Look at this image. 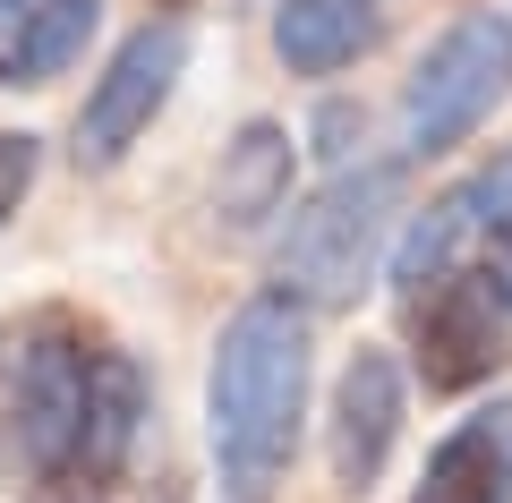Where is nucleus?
Returning a JSON list of instances; mask_svg holds the SVG:
<instances>
[{"label":"nucleus","mask_w":512,"mask_h":503,"mask_svg":"<svg viewBox=\"0 0 512 503\" xmlns=\"http://www.w3.org/2000/svg\"><path fill=\"white\" fill-rule=\"evenodd\" d=\"M154 384L86 307L0 324V461L26 503H111L137 469Z\"/></svg>","instance_id":"obj_1"},{"label":"nucleus","mask_w":512,"mask_h":503,"mask_svg":"<svg viewBox=\"0 0 512 503\" xmlns=\"http://www.w3.org/2000/svg\"><path fill=\"white\" fill-rule=\"evenodd\" d=\"M308 307L282 299V290H256V299L231 307L214 342V367H205V435H214V469L231 503H265L282 486L299 452V427H308Z\"/></svg>","instance_id":"obj_2"},{"label":"nucleus","mask_w":512,"mask_h":503,"mask_svg":"<svg viewBox=\"0 0 512 503\" xmlns=\"http://www.w3.org/2000/svg\"><path fill=\"white\" fill-rule=\"evenodd\" d=\"M410 214V154L402 162H342L308 205L282 214L274 239V290L316 307H350L367 290V273L393 256V231Z\"/></svg>","instance_id":"obj_3"},{"label":"nucleus","mask_w":512,"mask_h":503,"mask_svg":"<svg viewBox=\"0 0 512 503\" xmlns=\"http://www.w3.org/2000/svg\"><path fill=\"white\" fill-rule=\"evenodd\" d=\"M504 94H512V9H461L402 77V154L436 162L470 145Z\"/></svg>","instance_id":"obj_4"},{"label":"nucleus","mask_w":512,"mask_h":503,"mask_svg":"<svg viewBox=\"0 0 512 503\" xmlns=\"http://www.w3.org/2000/svg\"><path fill=\"white\" fill-rule=\"evenodd\" d=\"M180 77H188V26L146 18L137 35H120V52L103 60V77L86 86L77 128H69V137H77V145H69L77 171H120V162L137 154V137L171 111Z\"/></svg>","instance_id":"obj_5"},{"label":"nucleus","mask_w":512,"mask_h":503,"mask_svg":"<svg viewBox=\"0 0 512 503\" xmlns=\"http://www.w3.org/2000/svg\"><path fill=\"white\" fill-rule=\"evenodd\" d=\"M402 324H410V359H419L427 393H470V384H487L495 367L512 359V307L495 299V282L470 256H461L453 273H436V282L410 290Z\"/></svg>","instance_id":"obj_6"},{"label":"nucleus","mask_w":512,"mask_h":503,"mask_svg":"<svg viewBox=\"0 0 512 503\" xmlns=\"http://www.w3.org/2000/svg\"><path fill=\"white\" fill-rule=\"evenodd\" d=\"M402 418H410V384H402V359L376 342H359L333 376V401H325V461H333V486L342 495H367L402 444Z\"/></svg>","instance_id":"obj_7"},{"label":"nucleus","mask_w":512,"mask_h":503,"mask_svg":"<svg viewBox=\"0 0 512 503\" xmlns=\"http://www.w3.org/2000/svg\"><path fill=\"white\" fill-rule=\"evenodd\" d=\"M291 180H299V145L282 120H248L214 162V222L222 231H265L291 214Z\"/></svg>","instance_id":"obj_8"},{"label":"nucleus","mask_w":512,"mask_h":503,"mask_svg":"<svg viewBox=\"0 0 512 503\" xmlns=\"http://www.w3.org/2000/svg\"><path fill=\"white\" fill-rule=\"evenodd\" d=\"M410 503H512V393L470 410L436 452H427Z\"/></svg>","instance_id":"obj_9"},{"label":"nucleus","mask_w":512,"mask_h":503,"mask_svg":"<svg viewBox=\"0 0 512 503\" xmlns=\"http://www.w3.org/2000/svg\"><path fill=\"white\" fill-rule=\"evenodd\" d=\"M103 0H0V86H52L86 60Z\"/></svg>","instance_id":"obj_10"},{"label":"nucleus","mask_w":512,"mask_h":503,"mask_svg":"<svg viewBox=\"0 0 512 503\" xmlns=\"http://www.w3.org/2000/svg\"><path fill=\"white\" fill-rule=\"evenodd\" d=\"M384 43V0H274V60L291 77H342Z\"/></svg>","instance_id":"obj_11"},{"label":"nucleus","mask_w":512,"mask_h":503,"mask_svg":"<svg viewBox=\"0 0 512 503\" xmlns=\"http://www.w3.org/2000/svg\"><path fill=\"white\" fill-rule=\"evenodd\" d=\"M453 205L470 214V239H487V231H512V145L495 162H478L470 180H453Z\"/></svg>","instance_id":"obj_12"},{"label":"nucleus","mask_w":512,"mask_h":503,"mask_svg":"<svg viewBox=\"0 0 512 503\" xmlns=\"http://www.w3.org/2000/svg\"><path fill=\"white\" fill-rule=\"evenodd\" d=\"M35 171H43V137H26V128H0V231L26 214V197H35Z\"/></svg>","instance_id":"obj_13"},{"label":"nucleus","mask_w":512,"mask_h":503,"mask_svg":"<svg viewBox=\"0 0 512 503\" xmlns=\"http://www.w3.org/2000/svg\"><path fill=\"white\" fill-rule=\"evenodd\" d=\"M154 503H180V486H171V478H163V495H154Z\"/></svg>","instance_id":"obj_14"},{"label":"nucleus","mask_w":512,"mask_h":503,"mask_svg":"<svg viewBox=\"0 0 512 503\" xmlns=\"http://www.w3.org/2000/svg\"><path fill=\"white\" fill-rule=\"evenodd\" d=\"M154 9H188V0H154Z\"/></svg>","instance_id":"obj_15"}]
</instances>
